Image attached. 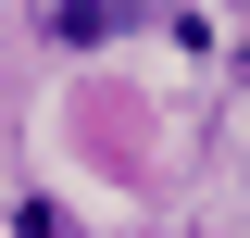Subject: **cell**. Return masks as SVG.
I'll return each mask as SVG.
<instances>
[{
    "instance_id": "6da1fadb",
    "label": "cell",
    "mask_w": 250,
    "mask_h": 238,
    "mask_svg": "<svg viewBox=\"0 0 250 238\" xmlns=\"http://www.w3.org/2000/svg\"><path fill=\"white\" fill-rule=\"evenodd\" d=\"M38 25H50L62 50H88V38H113V0H38Z\"/></svg>"
},
{
    "instance_id": "7a4b0ae2",
    "label": "cell",
    "mask_w": 250,
    "mask_h": 238,
    "mask_svg": "<svg viewBox=\"0 0 250 238\" xmlns=\"http://www.w3.org/2000/svg\"><path fill=\"white\" fill-rule=\"evenodd\" d=\"M238 75H250V50H238Z\"/></svg>"
}]
</instances>
